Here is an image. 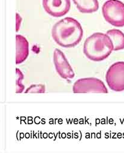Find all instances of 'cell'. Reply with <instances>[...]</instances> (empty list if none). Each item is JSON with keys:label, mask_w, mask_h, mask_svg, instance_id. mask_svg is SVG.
Segmentation results:
<instances>
[{"label": "cell", "mask_w": 124, "mask_h": 153, "mask_svg": "<svg viewBox=\"0 0 124 153\" xmlns=\"http://www.w3.org/2000/svg\"><path fill=\"white\" fill-rule=\"evenodd\" d=\"M16 74H17V79L16 82V93H21L24 91L25 89V87L22 84V80L24 78V76L22 71L19 69L16 68Z\"/></svg>", "instance_id": "cell-11"}, {"label": "cell", "mask_w": 124, "mask_h": 153, "mask_svg": "<svg viewBox=\"0 0 124 153\" xmlns=\"http://www.w3.org/2000/svg\"><path fill=\"white\" fill-rule=\"evenodd\" d=\"M29 55V43L23 36L16 35V59L17 64L22 63Z\"/></svg>", "instance_id": "cell-8"}, {"label": "cell", "mask_w": 124, "mask_h": 153, "mask_svg": "<svg viewBox=\"0 0 124 153\" xmlns=\"http://www.w3.org/2000/svg\"><path fill=\"white\" fill-rule=\"evenodd\" d=\"M25 93H45V86L42 84L32 85L27 89Z\"/></svg>", "instance_id": "cell-12"}, {"label": "cell", "mask_w": 124, "mask_h": 153, "mask_svg": "<svg viewBox=\"0 0 124 153\" xmlns=\"http://www.w3.org/2000/svg\"><path fill=\"white\" fill-rule=\"evenodd\" d=\"M75 93H107L108 90L100 79L94 78H88L78 79L73 87Z\"/></svg>", "instance_id": "cell-5"}, {"label": "cell", "mask_w": 124, "mask_h": 153, "mask_svg": "<svg viewBox=\"0 0 124 153\" xmlns=\"http://www.w3.org/2000/svg\"><path fill=\"white\" fill-rule=\"evenodd\" d=\"M113 51L110 38L102 33H95L88 37L84 43L83 52L89 59L101 61L106 59Z\"/></svg>", "instance_id": "cell-2"}, {"label": "cell", "mask_w": 124, "mask_h": 153, "mask_svg": "<svg viewBox=\"0 0 124 153\" xmlns=\"http://www.w3.org/2000/svg\"><path fill=\"white\" fill-rule=\"evenodd\" d=\"M21 22H22V18L18 13H17L16 14V31L17 32L19 30Z\"/></svg>", "instance_id": "cell-13"}, {"label": "cell", "mask_w": 124, "mask_h": 153, "mask_svg": "<svg viewBox=\"0 0 124 153\" xmlns=\"http://www.w3.org/2000/svg\"><path fill=\"white\" fill-rule=\"evenodd\" d=\"M106 35L110 38L112 45L113 51H117L124 49V34L119 30L113 29L108 30Z\"/></svg>", "instance_id": "cell-9"}, {"label": "cell", "mask_w": 124, "mask_h": 153, "mask_svg": "<svg viewBox=\"0 0 124 153\" xmlns=\"http://www.w3.org/2000/svg\"><path fill=\"white\" fill-rule=\"evenodd\" d=\"M78 10L83 13H92L99 9L98 0H73Z\"/></svg>", "instance_id": "cell-10"}, {"label": "cell", "mask_w": 124, "mask_h": 153, "mask_svg": "<svg viewBox=\"0 0 124 153\" xmlns=\"http://www.w3.org/2000/svg\"><path fill=\"white\" fill-rule=\"evenodd\" d=\"M52 35L53 40L59 46L72 48L76 46L82 40L83 31L78 21L67 17L54 25Z\"/></svg>", "instance_id": "cell-1"}, {"label": "cell", "mask_w": 124, "mask_h": 153, "mask_svg": "<svg viewBox=\"0 0 124 153\" xmlns=\"http://www.w3.org/2000/svg\"><path fill=\"white\" fill-rule=\"evenodd\" d=\"M53 61L56 70L62 78L72 79L75 77V72L64 53L56 49L53 53Z\"/></svg>", "instance_id": "cell-6"}, {"label": "cell", "mask_w": 124, "mask_h": 153, "mask_svg": "<svg viewBox=\"0 0 124 153\" xmlns=\"http://www.w3.org/2000/svg\"><path fill=\"white\" fill-rule=\"evenodd\" d=\"M106 81L109 88L116 92L124 91V61H118L108 69Z\"/></svg>", "instance_id": "cell-4"}, {"label": "cell", "mask_w": 124, "mask_h": 153, "mask_svg": "<svg viewBox=\"0 0 124 153\" xmlns=\"http://www.w3.org/2000/svg\"><path fill=\"white\" fill-rule=\"evenodd\" d=\"M45 11L53 17H61L66 15L71 6L70 0H43Z\"/></svg>", "instance_id": "cell-7"}, {"label": "cell", "mask_w": 124, "mask_h": 153, "mask_svg": "<svg viewBox=\"0 0 124 153\" xmlns=\"http://www.w3.org/2000/svg\"><path fill=\"white\" fill-rule=\"evenodd\" d=\"M106 21L116 27H124V3L119 0H108L103 6Z\"/></svg>", "instance_id": "cell-3"}]
</instances>
